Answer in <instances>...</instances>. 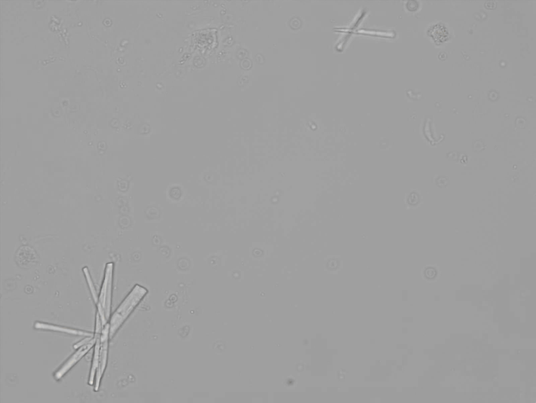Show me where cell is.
<instances>
[{
	"instance_id": "cell-1",
	"label": "cell",
	"mask_w": 536,
	"mask_h": 403,
	"mask_svg": "<svg viewBox=\"0 0 536 403\" xmlns=\"http://www.w3.org/2000/svg\"><path fill=\"white\" fill-rule=\"evenodd\" d=\"M145 288L136 285L112 315L110 321V338H112L136 306L147 294Z\"/></svg>"
},
{
	"instance_id": "cell-2",
	"label": "cell",
	"mask_w": 536,
	"mask_h": 403,
	"mask_svg": "<svg viewBox=\"0 0 536 403\" xmlns=\"http://www.w3.org/2000/svg\"><path fill=\"white\" fill-rule=\"evenodd\" d=\"M113 267V263L107 265L104 281L96 303L103 327L108 323L111 315Z\"/></svg>"
},
{
	"instance_id": "cell-3",
	"label": "cell",
	"mask_w": 536,
	"mask_h": 403,
	"mask_svg": "<svg viewBox=\"0 0 536 403\" xmlns=\"http://www.w3.org/2000/svg\"><path fill=\"white\" fill-rule=\"evenodd\" d=\"M110 323H108L103 327L101 334V347L99 355L98 365L96 370L95 377V391H98L100 387L101 378L105 371L108 354L109 340L110 338Z\"/></svg>"
},
{
	"instance_id": "cell-4",
	"label": "cell",
	"mask_w": 536,
	"mask_h": 403,
	"mask_svg": "<svg viewBox=\"0 0 536 403\" xmlns=\"http://www.w3.org/2000/svg\"><path fill=\"white\" fill-rule=\"evenodd\" d=\"M96 338L94 336L87 344L78 348L77 351L66 361L64 365L55 373L54 376L57 380H60L63 377L75 364L85 355L94 346Z\"/></svg>"
},
{
	"instance_id": "cell-5",
	"label": "cell",
	"mask_w": 536,
	"mask_h": 403,
	"mask_svg": "<svg viewBox=\"0 0 536 403\" xmlns=\"http://www.w3.org/2000/svg\"><path fill=\"white\" fill-rule=\"evenodd\" d=\"M34 327L37 329L57 331L74 336L85 337H93L94 336V335L89 332L67 328L61 325H54L41 322H36L35 323Z\"/></svg>"
},
{
	"instance_id": "cell-6",
	"label": "cell",
	"mask_w": 536,
	"mask_h": 403,
	"mask_svg": "<svg viewBox=\"0 0 536 403\" xmlns=\"http://www.w3.org/2000/svg\"><path fill=\"white\" fill-rule=\"evenodd\" d=\"M101 334H94V335L96 338V340L94 345L95 347L92 358V366L89 381V383L90 386L93 385L94 382L95 381L96 370L98 365L99 355H100V350L101 347Z\"/></svg>"
},
{
	"instance_id": "cell-7",
	"label": "cell",
	"mask_w": 536,
	"mask_h": 403,
	"mask_svg": "<svg viewBox=\"0 0 536 403\" xmlns=\"http://www.w3.org/2000/svg\"><path fill=\"white\" fill-rule=\"evenodd\" d=\"M84 271H85V274L87 278L88 283L89 285V289L91 291L92 296L93 297V299L94 302L96 303L98 301V297L97 296L96 293L95 292L92 281L89 274V272L88 270H87V271H86L85 268V270H84Z\"/></svg>"
},
{
	"instance_id": "cell-8",
	"label": "cell",
	"mask_w": 536,
	"mask_h": 403,
	"mask_svg": "<svg viewBox=\"0 0 536 403\" xmlns=\"http://www.w3.org/2000/svg\"><path fill=\"white\" fill-rule=\"evenodd\" d=\"M424 273L426 278L431 279L435 278L438 275L439 272L437 271V269L435 267L429 266L425 269Z\"/></svg>"
},
{
	"instance_id": "cell-9",
	"label": "cell",
	"mask_w": 536,
	"mask_h": 403,
	"mask_svg": "<svg viewBox=\"0 0 536 403\" xmlns=\"http://www.w3.org/2000/svg\"><path fill=\"white\" fill-rule=\"evenodd\" d=\"M93 337H86L84 339H83L81 341L77 343H76L75 344H74V347H73L75 349H78V348L83 346V345H84L85 344H87L91 340H92V338H93Z\"/></svg>"
},
{
	"instance_id": "cell-10",
	"label": "cell",
	"mask_w": 536,
	"mask_h": 403,
	"mask_svg": "<svg viewBox=\"0 0 536 403\" xmlns=\"http://www.w3.org/2000/svg\"><path fill=\"white\" fill-rule=\"evenodd\" d=\"M329 264L330 270H331V271H333L334 270H336V269L337 268H338V267L339 266V260H337V259H333L331 260H330L329 262Z\"/></svg>"
}]
</instances>
